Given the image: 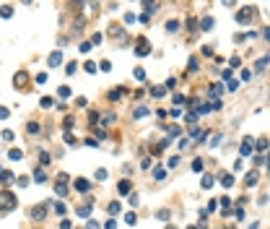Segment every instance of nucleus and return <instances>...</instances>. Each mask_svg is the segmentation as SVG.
Listing matches in <instances>:
<instances>
[{
	"label": "nucleus",
	"mask_w": 270,
	"mask_h": 229,
	"mask_svg": "<svg viewBox=\"0 0 270 229\" xmlns=\"http://www.w3.org/2000/svg\"><path fill=\"white\" fill-rule=\"evenodd\" d=\"M254 21V11L252 8H242L236 13V24H242V26H247V24H252Z\"/></svg>",
	"instance_id": "obj_1"
},
{
	"label": "nucleus",
	"mask_w": 270,
	"mask_h": 229,
	"mask_svg": "<svg viewBox=\"0 0 270 229\" xmlns=\"http://www.w3.org/2000/svg\"><path fill=\"white\" fill-rule=\"evenodd\" d=\"M44 216H47V208H44V203H39L36 208H31V219H34V221H42Z\"/></svg>",
	"instance_id": "obj_2"
},
{
	"label": "nucleus",
	"mask_w": 270,
	"mask_h": 229,
	"mask_svg": "<svg viewBox=\"0 0 270 229\" xmlns=\"http://www.w3.org/2000/svg\"><path fill=\"white\" fill-rule=\"evenodd\" d=\"M89 188H91V182H89V180H83V177H78V180H76V190H81V193H86Z\"/></svg>",
	"instance_id": "obj_3"
},
{
	"label": "nucleus",
	"mask_w": 270,
	"mask_h": 229,
	"mask_svg": "<svg viewBox=\"0 0 270 229\" xmlns=\"http://www.w3.org/2000/svg\"><path fill=\"white\" fill-rule=\"evenodd\" d=\"M221 182H223V188H231V185H234V174H221Z\"/></svg>",
	"instance_id": "obj_4"
},
{
	"label": "nucleus",
	"mask_w": 270,
	"mask_h": 229,
	"mask_svg": "<svg viewBox=\"0 0 270 229\" xmlns=\"http://www.w3.org/2000/svg\"><path fill=\"white\" fill-rule=\"evenodd\" d=\"M242 154H244V156H249V154H252V138H244V146H242Z\"/></svg>",
	"instance_id": "obj_5"
},
{
	"label": "nucleus",
	"mask_w": 270,
	"mask_h": 229,
	"mask_svg": "<svg viewBox=\"0 0 270 229\" xmlns=\"http://www.w3.org/2000/svg\"><path fill=\"white\" fill-rule=\"evenodd\" d=\"M135 52H138V55L143 57V55H148V52H151V47H148L145 42H140V44H138V50H135Z\"/></svg>",
	"instance_id": "obj_6"
},
{
	"label": "nucleus",
	"mask_w": 270,
	"mask_h": 229,
	"mask_svg": "<svg viewBox=\"0 0 270 229\" xmlns=\"http://www.w3.org/2000/svg\"><path fill=\"white\" fill-rule=\"evenodd\" d=\"M244 182H247V188H252V185H257V174H254V172H249V174H247V177H244Z\"/></svg>",
	"instance_id": "obj_7"
},
{
	"label": "nucleus",
	"mask_w": 270,
	"mask_h": 229,
	"mask_svg": "<svg viewBox=\"0 0 270 229\" xmlns=\"http://www.w3.org/2000/svg\"><path fill=\"white\" fill-rule=\"evenodd\" d=\"M213 182H216V180H213V174H203V188H205V190H208V188H213Z\"/></svg>",
	"instance_id": "obj_8"
},
{
	"label": "nucleus",
	"mask_w": 270,
	"mask_h": 229,
	"mask_svg": "<svg viewBox=\"0 0 270 229\" xmlns=\"http://www.w3.org/2000/svg\"><path fill=\"white\" fill-rule=\"evenodd\" d=\"M236 86H239V81L231 76V78H226V88H229V91H236Z\"/></svg>",
	"instance_id": "obj_9"
},
{
	"label": "nucleus",
	"mask_w": 270,
	"mask_h": 229,
	"mask_svg": "<svg viewBox=\"0 0 270 229\" xmlns=\"http://www.w3.org/2000/svg\"><path fill=\"white\" fill-rule=\"evenodd\" d=\"M34 180H36V182H47V172H44V169H36Z\"/></svg>",
	"instance_id": "obj_10"
},
{
	"label": "nucleus",
	"mask_w": 270,
	"mask_h": 229,
	"mask_svg": "<svg viewBox=\"0 0 270 229\" xmlns=\"http://www.w3.org/2000/svg\"><path fill=\"white\" fill-rule=\"evenodd\" d=\"M60 60H62L60 52H52V55H49V65H60Z\"/></svg>",
	"instance_id": "obj_11"
},
{
	"label": "nucleus",
	"mask_w": 270,
	"mask_h": 229,
	"mask_svg": "<svg viewBox=\"0 0 270 229\" xmlns=\"http://www.w3.org/2000/svg\"><path fill=\"white\" fill-rule=\"evenodd\" d=\"M133 115H135V117H145V115H148V107H145V104H140V107H138Z\"/></svg>",
	"instance_id": "obj_12"
},
{
	"label": "nucleus",
	"mask_w": 270,
	"mask_h": 229,
	"mask_svg": "<svg viewBox=\"0 0 270 229\" xmlns=\"http://www.w3.org/2000/svg\"><path fill=\"white\" fill-rule=\"evenodd\" d=\"M89 213H91V206H78V216H89Z\"/></svg>",
	"instance_id": "obj_13"
},
{
	"label": "nucleus",
	"mask_w": 270,
	"mask_h": 229,
	"mask_svg": "<svg viewBox=\"0 0 270 229\" xmlns=\"http://www.w3.org/2000/svg\"><path fill=\"white\" fill-rule=\"evenodd\" d=\"M254 68H257V70H265V68H268V57H260V60H257V65H254Z\"/></svg>",
	"instance_id": "obj_14"
},
{
	"label": "nucleus",
	"mask_w": 270,
	"mask_h": 229,
	"mask_svg": "<svg viewBox=\"0 0 270 229\" xmlns=\"http://www.w3.org/2000/svg\"><path fill=\"white\" fill-rule=\"evenodd\" d=\"M120 193H122V195L130 193V182H127V180H122V182H120Z\"/></svg>",
	"instance_id": "obj_15"
},
{
	"label": "nucleus",
	"mask_w": 270,
	"mask_h": 229,
	"mask_svg": "<svg viewBox=\"0 0 270 229\" xmlns=\"http://www.w3.org/2000/svg\"><path fill=\"white\" fill-rule=\"evenodd\" d=\"M21 156H24V151H21V149H13V151H11V159H13V161H18Z\"/></svg>",
	"instance_id": "obj_16"
},
{
	"label": "nucleus",
	"mask_w": 270,
	"mask_h": 229,
	"mask_svg": "<svg viewBox=\"0 0 270 229\" xmlns=\"http://www.w3.org/2000/svg\"><path fill=\"white\" fill-rule=\"evenodd\" d=\"M24 81H26V73H18V76H16V88L24 86Z\"/></svg>",
	"instance_id": "obj_17"
},
{
	"label": "nucleus",
	"mask_w": 270,
	"mask_h": 229,
	"mask_svg": "<svg viewBox=\"0 0 270 229\" xmlns=\"http://www.w3.org/2000/svg\"><path fill=\"white\" fill-rule=\"evenodd\" d=\"M177 29H179L177 21H166V31H177Z\"/></svg>",
	"instance_id": "obj_18"
},
{
	"label": "nucleus",
	"mask_w": 270,
	"mask_h": 229,
	"mask_svg": "<svg viewBox=\"0 0 270 229\" xmlns=\"http://www.w3.org/2000/svg\"><path fill=\"white\" fill-rule=\"evenodd\" d=\"M11 13H13V8H11V5H3V8H0V16H5V18H8Z\"/></svg>",
	"instance_id": "obj_19"
},
{
	"label": "nucleus",
	"mask_w": 270,
	"mask_h": 229,
	"mask_svg": "<svg viewBox=\"0 0 270 229\" xmlns=\"http://www.w3.org/2000/svg\"><path fill=\"white\" fill-rule=\"evenodd\" d=\"M57 94H60L62 99H68V97H70V88H68V86H60V91H57Z\"/></svg>",
	"instance_id": "obj_20"
},
{
	"label": "nucleus",
	"mask_w": 270,
	"mask_h": 229,
	"mask_svg": "<svg viewBox=\"0 0 270 229\" xmlns=\"http://www.w3.org/2000/svg\"><path fill=\"white\" fill-rule=\"evenodd\" d=\"M151 94H153V97H164V88H161V86H153Z\"/></svg>",
	"instance_id": "obj_21"
},
{
	"label": "nucleus",
	"mask_w": 270,
	"mask_h": 229,
	"mask_svg": "<svg viewBox=\"0 0 270 229\" xmlns=\"http://www.w3.org/2000/svg\"><path fill=\"white\" fill-rule=\"evenodd\" d=\"M107 174H109L107 169H96V180H107Z\"/></svg>",
	"instance_id": "obj_22"
},
{
	"label": "nucleus",
	"mask_w": 270,
	"mask_h": 229,
	"mask_svg": "<svg viewBox=\"0 0 270 229\" xmlns=\"http://www.w3.org/2000/svg\"><path fill=\"white\" fill-rule=\"evenodd\" d=\"M153 174H156V180H161V177L166 174V169H164V167H158V169H156V172H153Z\"/></svg>",
	"instance_id": "obj_23"
},
{
	"label": "nucleus",
	"mask_w": 270,
	"mask_h": 229,
	"mask_svg": "<svg viewBox=\"0 0 270 229\" xmlns=\"http://www.w3.org/2000/svg\"><path fill=\"white\" fill-rule=\"evenodd\" d=\"M16 182H18V185H21V188H26V185H29V177L24 174V177H18V180H16Z\"/></svg>",
	"instance_id": "obj_24"
},
{
	"label": "nucleus",
	"mask_w": 270,
	"mask_h": 229,
	"mask_svg": "<svg viewBox=\"0 0 270 229\" xmlns=\"http://www.w3.org/2000/svg\"><path fill=\"white\" fill-rule=\"evenodd\" d=\"M257 149H260V151L268 149V141H265V138H260V141H257Z\"/></svg>",
	"instance_id": "obj_25"
},
{
	"label": "nucleus",
	"mask_w": 270,
	"mask_h": 229,
	"mask_svg": "<svg viewBox=\"0 0 270 229\" xmlns=\"http://www.w3.org/2000/svg\"><path fill=\"white\" fill-rule=\"evenodd\" d=\"M192 169H195V172H200V169H203V161L195 159V161H192Z\"/></svg>",
	"instance_id": "obj_26"
},
{
	"label": "nucleus",
	"mask_w": 270,
	"mask_h": 229,
	"mask_svg": "<svg viewBox=\"0 0 270 229\" xmlns=\"http://www.w3.org/2000/svg\"><path fill=\"white\" fill-rule=\"evenodd\" d=\"M156 216H158V219H164V221H166V219H169V211H166V208H161V211H158V213H156Z\"/></svg>",
	"instance_id": "obj_27"
},
{
	"label": "nucleus",
	"mask_w": 270,
	"mask_h": 229,
	"mask_svg": "<svg viewBox=\"0 0 270 229\" xmlns=\"http://www.w3.org/2000/svg\"><path fill=\"white\" fill-rule=\"evenodd\" d=\"M36 83H47V73H39L36 76Z\"/></svg>",
	"instance_id": "obj_28"
},
{
	"label": "nucleus",
	"mask_w": 270,
	"mask_h": 229,
	"mask_svg": "<svg viewBox=\"0 0 270 229\" xmlns=\"http://www.w3.org/2000/svg\"><path fill=\"white\" fill-rule=\"evenodd\" d=\"M120 211V203H109V213H117Z\"/></svg>",
	"instance_id": "obj_29"
},
{
	"label": "nucleus",
	"mask_w": 270,
	"mask_h": 229,
	"mask_svg": "<svg viewBox=\"0 0 270 229\" xmlns=\"http://www.w3.org/2000/svg\"><path fill=\"white\" fill-rule=\"evenodd\" d=\"M203 29H213V18H205V21H203Z\"/></svg>",
	"instance_id": "obj_30"
},
{
	"label": "nucleus",
	"mask_w": 270,
	"mask_h": 229,
	"mask_svg": "<svg viewBox=\"0 0 270 229\" xmlns=\"http://www.w3.org/2000/svg\"><path fill=\"white\" fill-rule=\"evenodd\" d=\"M42 107H52V99H49V97H42Z\"/></svg>",
	"instance_id": "obj_31"
},
{
	"label": "nucleus",
	"mask_w": 270,
	"mask_h": 229,
	"mask_svg": "<svg viewBox=\"0 0 270 229\" xmlns=\"http://www.w3.org/2000/svg\"><path fill=\"white\" fill-rule=\"evenodd\" d=\"M29 133H39V125H36V122H29Z\"/></svg>",
	"instance_id": "obj_32"
},
{
	"label": "nucleus",
	"mask_w": 270,
	"mask_h": 229,
	"mask_svg": "<svg viewBox=\"0 0 270 229\" xmlns=\"http://www.w3.org/2000/svg\"><path fill=\"white\" fill-rule=\"evenodd\" d=\"M39 161H42V164H49V154H44V151H42V156H39Z\"/></svg>",
	"instance_id": "obj_33"
},
{
	"label": "nucleus",
	"mask_w": 270,
	"mask_h": 229,
	"mask_svg": "<svg viewBox=\"0 0 270 229\" xmlns=\"http://www.w3.org/2000/svg\"><path fill=\"white\" fill-rule=\"evenodd\" d=\"M55 211L57 213H65V203H55Z\"/></svg>",
	"instance_id": "obj_34"
},
{
	"label": "nucleus",
	"mask_w": 270,
	"mask_h": 229,
	"mask_svg": "<svg viewBox=\"0 0 270 229\" xmlns=\"http://www.w3.org/2000/svg\"><path fill=\"white\" fill-rule=\"evenodd\" d=\"M104 227H107V229H117V224H114V219H109V221H107Z\"/></svg>",
	"instance_id": "obj_35"
},
{
	"label": "nucleus",
	"mask_w": 270,
	"mask_h": 229,
	"mask_svg": "<svg viewBox=\"0 0 270 229\" xmlns=\"http://www.w3.org/2000/svg\"><path fill=\"white\" fill-rule=\"evenodd\" d=\"M60 229H70V221H68V219H62V221H60Z\"/></svg>",
	"instance_id": "obj_36"
},
{
	"label": "nucleus",
	"mask_w": 270,
	"mask_h": 229,
	"mask_svg": "<svg viewBox=\"0 0 270 229\" xmlns=\"http://www.w3.org/2000/svg\"><path fill=\"white\" fill-rule=\"evenodd\" d=\"M5 117H8V109H5V107H0V120H5Z\"/></svg>",
	"instance_id": "obj_37"
},
{
	"label": "nucleus",
	"mask_w": 270,
	"mask_h": 229,
	"mask_svg": "<svg viewBox=\"0 0 270 229\" xmlns=\"http://www.w3.org/2000/svg\"><path fill=\"white\" fill-rule=\"evenodd\" d=\"M187 229H198V227H187Z\"/></svg>",
	"instance_id": "obj_38"
},
{
	"label": "nucleus",
	"mask_w": 270,
	"mask_h": 229,
	"mask_svg": "<svg viewBox=\"0 0 270 229\" xmlns=\"http://www.w3.org/2000/svg\"><path fill=\"white\" fill-rule=\"evenodd\" d=\"M166 229H174V227H166Z\"/></svg>",
	"instance_id": "obj_39"
}]
</instances>
